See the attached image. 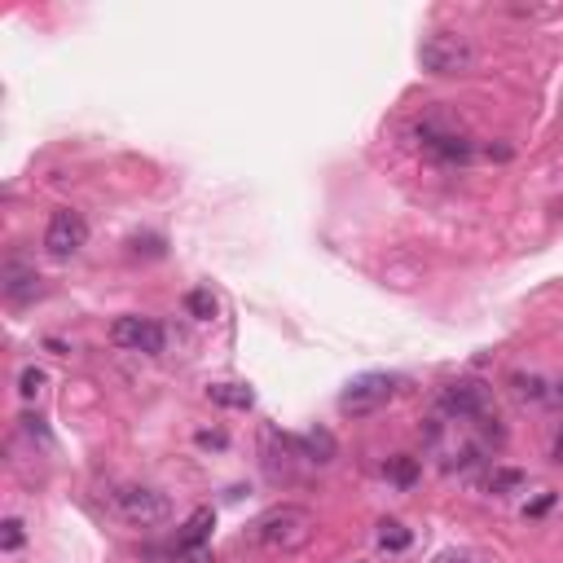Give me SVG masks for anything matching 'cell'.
Listing matches in <instances>:
<instances>
[{
	"mask_svg": "<svg viewBox=\"0 0 563 563\" xmlns=\"http://www.w3.org/2000/svg\"><path fill=\"white\" fill-rule=\"evenodd\" d=\"M418 141H423V150L436 154L440 163H467L471 154H476L471 137L462 132V119L445 106H432L423 119H418Z\"/></svg>",
	"mask_w": 563,
	"mask_h": 563,
	"instance_id": "cell-2",
	"label": "cell"
},
{
	"mask_svg": "<svg viewBox=\"0 0 563 563\" xmlns=\"http://www.w3.org/2000/svg\"><path fill=\"white\" fill-rule=\"evenodd\" d=\"M40 388H44V370L27 366V370H22V379H18V392H22V401H36V396H40Z\"/></svg>",
	"mask_w": 563,
	"mask_h": 563,
	"instance_id": "cell-19",
	"label": "cell"
},
{
	"mask_svg": "<svg viewBox=\"0 0 563 563\" xmlns=\"http://www.w3.org/2000/svg\"><path fill=\"white\" fill-rule=\"evenodd\" d=\"M418 458H410V454H396V458H388V467H383V476H388L396 489H414L418 484Z\"/></svg>",
	"mask_w": 563,
	"mask_h": 563,
	"instance_id": "cell-13",
	"label": "cell"
},
{
	"mask_svg": "<svg viewBox=\"0 0 563 563\" xmlns=\"http://www.w3.org/2000/svg\"><path fill=\"white\" fill-rule=\"evenodd\" d=\"M559 401H563V379H559Z\"/></svg>",
	"mask_w": 563,
	"mask_h": 563,
	"instance_id": "cell-24",
	"label": "cell"
},
{
	"mask_svg": "<svg viewBox=\"0 0 563 563\" xmlns=\"http://www.w3.org/2000/svg\"><path fill=\"white\" fill-rule=\"evenodd\" d=\"M84 242H88V220L75 207H58L49 216V225H44V251L53 260H71L84 251Z\"/></svg>",
	"mask_w": 563,
	"mask_h": 563,
	"instance_id": "cell-6",
	"label": "cell"
},
{
	"mask_svg": "<svg viewBox=\"0 0 563 563\" xmlns=\"http://www.w3.org/2000/svg\"><path fill=\"white\" fill-rule=\"evenodd\" d=\"M436 563H476V559H467V555H454V550H449V555H436Z\"/></svg>",
	"mask_w": 563,
	"mask_h": 563,
	"instance_id": "cell-22",
	"label": "cell"
},
{
	"mask_svg": "<svg viewBox=\"0 0 563 563\" xmlns=\"http://www.w3.org/2000/svg\"><path fill=\"white\" fill-rule=\"evenodd\" d=\"M308 537H313V511L295 502H282L273 511H264L260 520L247 524V542L260 550H273V555H286V550H300Z\"/></svg>",
	"mask_w": 563,
	"mask_h": 563,
	"instance_id": "cell-1",
	"label": "cell"
},
{
	"mask_svg": "<svg viewBox=\"0 0 563 563\" xmlns=\"http://www.w3.org/2000/svg\"><path fill=\"white\" fill-rule=\"evenodd\" d=\"M295 454H300V458H308V462H335L339 445H335V436H330L326 427H313V432H308V436H300V440H295Z\"/></svg>",
	"mask_w": 563,
	"mask_h": 563,
	"instance_id": "cell-10",
	"label": "cell"
},
{
	"mask_svg": "<svg viewBox=\"0 0 563 563\" xmlns=\"http://www.w3.org/2000/svg\"><path fill=\"white\" fill-rule=\"evenodd\" d=\"M396 396V379L392 374H361L352 379L344 392H339V414L348 418H366V414H379Z\"/></svg>",
	"mask_w": 563,
	"mask_h": 563,
	"instance_id": "cell-4",
	"label": "cell"
},
{
	"mask_svg": "<svg viewBox=\"0 0 563 563\" xmlns=\"http://www.w3.org/2000/svg\"><path fill=\"white\" fill-rule=\"evenodd\" d=\"M110 344H119L128 352H146V357H159L163 344H168V335H163V326L154 322V317H119V322L110 326Z\"/></svg>",
	"mask_w": 563,
	"mask_h": 563,
	"instance_id": "cell-8",
	"label": "cell"
},
{
	"mask_svg": "<svg viewBox=\"0 0 563 563\" xmlns=\"http://www.w3.org/2000/svg\"><path fill=\"white\" fill-rule=\"evenodd\" d=\"M40 295V273L27 269V264H5V300L22 304V300H36Z\"/></svg>",
	"mask_w": 563,
	"mask_h": 563,
	"instance_id": "cell-9",
	"label": "cell"
},
{
	"mask_svg": "<svg viewBox=\"0 0 563 563\" xmlns=\"http://www.w3.org/2000/svg\"><path fill=\"white\" fill-rule=\"evenodd\" d=\"M5 533H0V550H5V555H14V550H22V542H27V533H22V520H14V515H9L5 524Z\"/></svg>",
	"mask_w": 563,
	"mask_h": 563,
	"instance_id": "cell-18",
	"label": "cell"
},
{
	"mask_svg": "<svg viewBox=\"0 0 563 563\" xmlns=\"http://www.w3.org/2000/svg\"><path fill=\"white\" fill-rule=\"evenodd\" d=\"M198 445H212V449H225L229 436L225 432H198Z\"/></svg>",
	"mask_w": 563,
	"mask_h": 563,
	"instance_id": "cell-21",
	"label": "cell"
},
{
	"mask_svg": "<svg viewBox=\"0 0 563 563\" xmlns=\"http://www.w3.org/2000/svg\"><path fill=\"white\" fill-rule=\"evenodd\" d=\"M555 462H563V436L555 440Z\"/></svg>",
	"mask_w": 563,
	"mask_h": 563,
	"instance_id": "cell-23",
	"label": "cell"
},
{
	"mask_svg": "<svg viewBox=\"0 0 563 563\" xmlns=\"http://www.w3.org/2000/svg\"><path fill=\"white\" fill-rule=\"evenodd\" d=\"M410 542H414V533H410L405 524H396V520H383V524H379V546H383V550L401 555V550H410Z\"/></svg>",
	"mask_w": 563,
	"mask_h": 563,
	"instance_id": "cell-15",
	"label": "cell"
},
{
	"mask_svg": "<svg viewBox=\"0 0 563 563\" xmlns=\"http://www.w3.org/2000/svg\"><path fill=\"white\" fill-rule=\"evenodd\" d=\"M440 410L449 418H471V423H480V418L493 414V396L480 379H454L440 388Z\"/></svg>",
	"mask_w": 563,
	"mask_h": 563,
	"instance_id": "cell-7",
	"label": "cell"
},
{
	"mask_svg": "<svg viewBox=\"0 0 563 563\" xmlns=\"http://www.w3.org/2000/svg\"><path fill=\"white\" fill-rule=\"evenodd\" d=\"M418 62L432 75H471L480 53L462 31H432V36H423V44H418Z\"/></svg>",
	"mask_w": 563,
	"mask_h": 563,
	"instance_id": "cell-3",
	"label": "cell"
},
{
	"mask_svg": "<svg viewBox=\"0 0 563 563\" xmlns=\"http://www.w3.org/2000/svg\"><path fill=\"white\" fill-rule=\"evenodd\" d=\"M524 471H515V467H498L489 476V493H498V498H506V493H515V489H524Z\"/></svg>",
	"mask_w": 563,
	"mask_h": 563,
	"instance_id": "cell-17",
	"label": "cell"
},
{
	"mask_svg": "<svg viewBox=\"0 0 563 563\" xmlns=\"http://www.w3.org/2000/svg\"><path fill=\"white\" fill-rule=\"evenodd\" d=\"M185 313H190L194 322H212V317L220 313V304H216V295L207 291V286H194V291L185 295Z\"/></svg>",
	"mask_w": 563,
	"mask_h": 563,
	"instance_id": "cell-14",
	"label": "cell"
},
{
	"mask_svg": "<svg viewBox=\"0 0 563 563\" xmlns=\"http://www.w3.org/2000/svg\"><path fill=\"white\" fill-rule=\"evenodd\" d=\"M115 506H119V515H124L128 524H137V528H154V524H168L172 520L168 493L146 489V484H128V489H119Z\"/></svg>",
	"mask_w": 563,
	"mask_h": 563,
	"instance_id": "cell-5",
	"label": "cell"
},
{
	"mask_svg": "<svg viewBox=\"0 0 563 563\" xmlns=\"http://www.w3.org/2000/svg\"><path fill=\"white\" fill-rule=\"evenodd\" d=\"M550 506H555V493H542V498H537L533 506H528L524 515H533V520H537V515H546V511H550Z\"/></svg>",
	"mask_w": 563,
	"mask_h": 563,
	"instance_id": "cell-20",
	"label": "cell"
},
{
	"mask_svg": "<svg viewBox=\"0 0 563 563\" xmlns=\"http://www.w3.org/2000/svg\"><path fill=\"white\" fill-rule=\"evenodd\" d=\"M511 392L520 401L537 405V401H546V379H537V374H511Z\"/></svg>",
	"mask_w": 563,
	"mask_h": 563,
	"instance_id": "cell-16",
	"label": "cell"
},
{
	"mask_svg": "<svg viewBox=\"0 0 563 563\" xmlns=\"http://www.w3.org/2000/svg\"><path fill=\"white\" fill-rule=\"evenodd\" d=\"M207 401L220 405V410H251L256 405V392L247 383H212L207 388Z\"/></svg>",
	"mask_w": 563,
	"mask_h": 563,
	"instance_id": "cell-11",
	"label": "cell"
},
{
	"mask_svg": "<svg viewBox=\"0 0 563 563\" xmlns=\"http://www.w3.org/2000/svg\"><path fill=\"white\" fill-rule=\"evenodd\" d=\"M212 524H216V515H212V506H198V511L185 520V528H181V537H176V546L181 550H198L212 537Z\"/></svg>",
	"mask_w": 563,
	"mask_h": 563,
	"instance_id": "cell-12",
	"label": "cell"
}]
</instances>
